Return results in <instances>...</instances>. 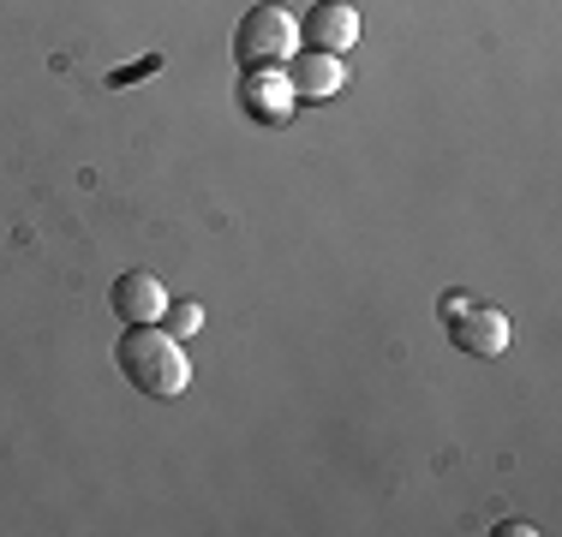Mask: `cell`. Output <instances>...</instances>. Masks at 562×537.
Segmentation results:
<instances>
[{
  "mask_svg": "<svg viewBox=\"0 0 562 537\" xmlns=\"http://www.w3.org/2000/svg\"><path fill=\"white\" fill-rule=\"evenodd\" d=\"M114 365L150 400H173L192 388V358H186L180 334L156 329V322H126V334L114 341Z\"/></svg>",
  "mask_w": 562,
  "mask_h": 537,
  "instance_id": "obj_1",
  "label": "cell"
},
{
  "mask_svg": "<svg viewBox=\"0 0 562 537\" xmlns=\"http://www.w3.org/2000/svg\"><path fill=\"white\" fill-rule=\"evenodd\" d=\"M293 43H300V24H293V12L276 7V0H258L234 31V54H239L246 72H276V66H288Z\"/></svg>",
  "mask_w": 562,
  "mask_h": 537,
  "instance_id": "obj_2",
  "label": "cell"
},
{
  "mask_svg": "<svg viewBox=\"0 0 562 537\" xmlns=\"http://www.w3.org/2000/svg\"><path fill=\"white\" fill-rule=\"evenodd\" d=\"M281 78H288V90H293V102H336L341 96V84H347V72H341V54H317V48H305V54H293L288 66H281Z\"/></svg>",
  "mask_w": 562,
  "mask_h": 537,
  "instance_id": "obj_3",
  "label": "cell"
},
{
  "mask_svg": "<svg viewBox=\"0 0 562 537\" xmlns=\"http://www.w3.org/2000/svg\"><path fill=\"white\" fill-rule=\"evenodd\" d=\"M449 341L461 346L467 358H497L508 346V317L497 305H461V311L449 317Z\"/></svg>",
  "mask_w": 562,
  "mask_h": 537,
  "instance_id": "obj_4",
  "label": "cell"
},
{
  "mask_svg": "<svg viewBox=\"0 0 562 537\" xmlns=\"http://www.w3.org/2000/svg\"><path fill=\"white\" fill-rule=\"evenodd\" d=\"M300 43L317 48V54H347L359 43V12L347 7V0H317L300 19Z\"/></svg>",
  "mask_w": 562,
  "mask_h": 537,
  "instance_id": "obj_5",
  "label": "cell"
},
{
  "mask_svg": "<svg viewBox=\"0 0 562 537\" xmlns=\"http://www.w3.org/2000/svg\"><path fill=\"white\" fill-rule=\"evenodd\" d=\"M114 317L120 322H162L168 311V287L150 275V268H126V275L114 281Z\"/></svg>",
  "mask_w": 562,
  "mask_h": 537,
  "instance_id": "obj_6",
  "label": "cell"
},
{
  "mask_svg": "<svg viewBox=\"0 0 562 537\" xmlns=\"http://www.w3.org/2000/svg\"><path fill=\"white\" fill-rule=\"evenodd\" d=\"M239 107H246L258 126H288V114L300 102H293V90H288L281 72H246L239 78Z\"/></svg>",
  "mask_w": 562,
  "mask_h": 537,
  "instance_id": "obj_7",
  "label": "cell"
},
{
  "mask_svg": "<svg viewBox=\"0 0 562 537\" xmlns=\"http://www.w3.org/2000/svg\"><path fill=\"white\" fill-rule=\"evenodd\" d=\"M162 322H168V334H198V329H204V305H192V299L173 305V299H168Z\"/></svg>",
  "mask_w": 562,
  "mask_h": 537,
  "instance_id": "obj_8",
  "label": "cell"
},
{
  "mask_svg": "<svg viewBox=\"0 0 562 537\" xmlns=\"http://www.w3.org/2000/svg\"><path fill=\"white\" fill-rule=\"evenodd\" d=\"M156 66H162V54H150V60H138V66H126V72H114L109 84L120 90V84H132V78H144V72H156Z\"/></svg>",
  "mask_w": 562,
  "mask_h": 537,
  "instance_id": "obj_9",
  "label": "cell"
}]
</instances>
